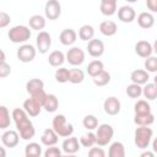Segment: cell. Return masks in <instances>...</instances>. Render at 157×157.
Masks as SVG:
<instances>
[{
    "instance_id": "6da1fadb",
    "label": "cell",
    "mask_w": 157,
    "mask_h": 157,
    "mask_svg": "<svg viewBox=\"0 0 157 157\" xmlns=\"http://www.w3.org/2000/svg\"><path fill=\"white\" fill-rule=\"evenodd\" d=\"M11 118L13 119L17 131L22 140H31L32 137H34L36 129H34L32 121L29 120L27 112L23 108H15L12 110Z\"/></svg>"
},
{
    "instance_id": "7a4b0ae2",
    "label": "cell",
    "mask_w": 157,
    "mask_h": 157,
    "mask_svg": "<svg viewBox=\"0 0 157 157\" xmlns=\"http://www.w3.org/2000/svg\"><path fill=\"white\" fill-rule=\"evenodd\" d=\"M53 129L55 130V132L60 136V137H69L74 134V126L71 124H67L65 115L63 114H58L53 118L52 121Z\"/></svg>"
},
{
    "instance_id": "3957f363",
    "label": "cell",
    "mask_w": 157,
    "mask_h": 157,
    "mask_svg": "<svg viewBox=\"0 0 157 157\" xmlns=\"http://www.w3.org/2000/svg\"><path fill=\"white\" fill-rule=\"evenodd\" d=\"M152 135H153V131L148 126H139V128H136L135 136H134V141H135L136 147L141 148V150L147 148L150 142H151Z\"/></svg>"
},
{
    "instance_id": "277c9868",
    "label": "cell",
    "mask_w": 157,
    "mask_h": 157,
    "mask_svg": "<svg viewBox=\"0 0 157 157\" xmlns=\"http://www.w3.org/2000/svg\"><path fill=\"white\" fill-rule=\"evenodd\" d=\"M7 36H9V39L12 43L20 44V43L27 42L31 38V31L27 26L18 25V26H13L12 28H10Z\"/></svg>"
},
{
    "instance_id": "5b68a950",
    "label": "cell",
    "mask_w": 157,
    "mask_h": 157,
    "mask_svg": "<svg viewBox=\"0 0 157 157\" xmlns=\"http://www.w3.org/2000/svg\"><path fill=\"white\" fill-rule=\"evenodd\" d=\"M114 136V129L109 124H101L96 131V144L98 146L108 145Z\"/></svg>"
},
{
    "instance_id": "8992f818",
    "label": "cell",
    "mask_w": 157,
    "mask_h": 157,
    "mask_svg": "<svg viewBox=\"0 0 157 157\" xmlns=\"http://www.w3.org/2000/svg\"><path fill=\"white\" fill-rule=\"evenodd\" d=\"M44 13L48 20H58L61 15V5L58 0H48L44 6Z\"/></svg>"
},
{
    "instance_id": "52a82bcc",
    "label": "cell",
    "mask_w": 157,
    "mask_h": 157,
    "mask_svg": "<svg viewBox=\"0 0 157 157\" xmlns=\"http://www.w3.org/2000/svg\"><path fill=\"white\" fill-rule=\"evenodd\" d=\"M37 50L31 44H22L17 49V58L21 63H31L36 58Z\"/></svg>"
},
{
    "instance_id": "ba28073f",
    "label": "cell",
    "mask_w": 157,
    "mask_h": 157,
    "mask_svg": "<svg viewBox=\"0 0 157 157\" xmlns=\"http://www.w3.org/2000/svg\"><path fill=\"white\" fill-rule=\"evenodd\" d=\"M66 60L72 66H78L85 61V52L78 47H72L66 53Z\"/></svg>"
},
{
    "instance_id": "9c48e42d",
    "label": "cell",
    "mask_w": 157,
    "mask_h": 157,
    "mask_svg": "<svg viewBox=\"0 0 157 157\" xmlns=\"http://www.w3.org/2000/svg\"><path fill=\"white\" fill-rule=\"evenodd\" d=\"M37 49L40 54H45L48 53V50L50 49V45H52V37L48 32L45 31H40L37 36Z\"/></svg>"
},
{
    "instance_id": "30bf717a",
    "label": "cell",
    "mask_w": 157,
    "mask_h": 157,
    "mask_svg": "<svg viewBox=\"0 0 157 157\" xmlns=\"http://www.w3.org/2000/svg\"><path fill=\"white\" fill-rule=\"evenodd\" d=\"M20 134L15 130H6L2 132L1 135V142L4 146L9 147V148H13L18 145V141H20Z\"/></svg>"
},
{
    "instance_id": "8fae6325",
    "label": "cell",
    "mask_w": 157,
    "mask_h": 157,
    "mask_svg": "<svg viewBox=\"0 0 157 157\" xmlns=\"http://www.w3.org/2000/svg\"><path fill=\"white\" fill-rule=\"evenodd\" d=\"M103 108H104V112H105L108 115H117V114H119V112H120L121 104H120V101H119L117 97L110 96V97H108V98L104 101Z\"/></svg>"
},
{
    "instance_id": "7c38bea8",
    "label": "cell",
    "mask_w": 157,
    "mask_h": 157,
    "mask_svg": "<svg viewBox=\"0 0 157 157\" xmlns=\"http://www.w3.org/2000/svg\"><path fill=\"white\" fill-rule=\"evenodd\" d=\"M80 141L77 137H74L72 135L66 137L64 141H63V145H61V148L63 151L66 153V155H74L76 153L78 150H80Z\"/></svg>"
},
{
    "instance_id": "4fadbf2b",
    "label": "cell",
    "mask_w": 157,
    "mask_h": 157,
    "mask_svg": "<svg viewBox=\"0 0 157 157\" xmlns=\"http://www.w3.org/2000/svg\"><path fill=\"white\" fill-rule=\"evenodd\" d=\"M87 52L93 58H99L104 53V43L99 39H91L87 44Z\"/></svg>"
},
{
    "instance_id": "5bb4252c",
    "label": "cell",
    "mask_w": 157,
    "mask_h": 157,
    "mask_svg": "<svg viewBox=\"0 0 157 157\" xmlns=\"http://www.w3.org/2000/svg\"><path fill=\"white\" fill-rule=\"evenodd\" d=\"M135 53L140 56V58H148L151 56V54L153 53V48L152 44L147 40H139L135 44Z\"/></svg>"
},
{
    "instance_id": "9a60e30c",
    "label": "cell",
    "mask_w": 157,
    "mask_h": 157,
    "mask_svg": "<svg viewBox=\"0 0 157 157\" xmlns=\"http://www.w3.org/2000/svg\"><path fill=\"white\" fill-rule=\"evenodd\" d=\"M118 18L124 23H131L136 18V12L131 6H121L118 10Z\"/></svg>"
},
{
    "instance_id": "2e32d148",
    "label": "cell",
    "mask_w": 157,
    "mask_h": 157,
    "mask_svg": "<svg viewBox=\"0 0 157 157\" xmlns=\"http://www.w3.org/2000/svg\"><path fill=\"white\" fill-rule=\"evenodd\" d=\"M77 39V33L75 29L72 28H66V29H63L61 33L59 34V40L63 45H72Z\"/></svg>"
},
{
    "instance_id": "e0dca14e",
    "label": "cell",
    "mask_w": 157,
    "mask_h": 157,
    "mask_svg": "<svg viewBox=\"0 0 157 157\" xmlns=\"http://www.w3.org/2000/svg\"><path fill=\"white\" fill-rule=\"evenodd\" d=\"M58 134L55 132V130L52 128V129H45L44 131H43V134H42V136H40V142L44 145V146H54V145H56V142H58Z\"/></svg>"
},
{
    "instance_id": "ac0fdd59",
    "label": "cell",
    "mask_w": 157,
    "mask_h": 157,
    "mask_svg": "<svg viewBox=\"0 0 157 157\" xmlns=\"http://www.w3.org/2000/svg\"><path fill=\"white\" fill-rule=\"evenodd\" d=\"M42 108H43V107H42L39 103H37L32 97H31V98H27V99L23 102V109L27 112V114H28L29 117H37V115H39Z\"/></svg>"
},
{
    "instance_id": "d6986e66",
    "label": "cell",
    "mask_w": 157,
    "mask_h": 157,
    "mask_svg": "<svg viewBox=\"0 0 157 157\" xmlns=\"http://www.w3.org/2000/svg\"><path fill=\"white\" fill-rule=\"evenodd\" d=\"M99 31L103 36L105 37H112L117 33L118 31V26L114 21H110V20H107V21H103L101 25H99Z\"/></svg>"
},
{
    "instance_id": "ffe728a7",
    "label": "cell",
    "mask_w": 157,
    "mask_h": 157,
    "mask_svg": "<svg viewBox=\"0 0 157 157\" xmlns=\"http://www.w3.org/2000/svg\"><path fill=\"white\" fill-rule=\"evenodd\" d=\"M137 23L141 28H145V29H148L151 27H153L155 25V17L151 12H141L139 16H137Z\"/></svg>"
},
{
    "instance_id": "44dd1931",
    "label": "cell",
    "mask_w": 157,
    "mask_h": 157,
    "mask_svg": "<svg viewBox=\"0 0 157 157\" xmlns=\"http://www.w3.org/2000/svg\"><path fill=\"white\" fill-rule=\"evenodd\" d=\"M148 78H150L148 77V71H146V70L137 69V70H134L130 74V80L134 83H137V85H146Z\"/></svg>"
},
{
    "instance_id": "7402d4cb",
    "label": "cell",
    "mask_w": 157,
    "mask_h": 157,
    "mask_svg": "<svg viewBox=\"0 0 157 157\" xmlns=\"http://www.w3.org/2000/svg\"><path fill=\"white\" fill-rule=\"evenodd\" d=\"M155 121V115L152 113H144V114H135L134 123L139 126H150Z\"/></svg>"
},
{
    "instance_id": "603a6c76",
    "label": "cell",
    "mask_w": 157,
    "mask_h": 157,
    "mask_svg": "<svg viewBox=\"0 0 157 157\" xmlns=\"http://www.w3.org/2000/svg\"><path fill=\"white\" fill-rule=\"evenodd\" d=\"M65 59H66V58H65V55H64L63 52H60V50H54V52H52V53L49 54L48 63H49L52 66H54V67H59V66H61V65L64 64Z\"/></svg>"
},
{
    "instance_id": "cb8c5ba5",
    "label": "cell",
    "mask_w": 157,
    "mask_h": 157,
    "mask_svg": "<svg viewBox=\"0 0 157 157\" xmlns=\"http://www.w3.org/2000/svg\"><path fill=\"white\" fill-rule=\"evenodd\" d=\"M58 107H59V99H58V97L55 94H52V93L50 94H47L45 102L43 104V108L45 109V112L54 113V112H56Z\"/></svg>"
},
{
    "instance_id": "d4e9b609",
    "label": "cell",
    "mask_w": 157,
    "mask_h": 157,
    "mask_svg": "<svg viewBox=\"0 0 157 157\" xmlns=\"http://www.w3.org/2000/svg\"><path fill=\"white\" fill-rule=\"evenodd\" d=\"M43 88H44V82L40 78H32L26 83V91L29 93V96Z\"/></svg>"
},
{
    "instance_id": "484cf974",
    "label": "cell",
    "mask_w": 157,
    "mask_h": 157,
    "mask_svg": "<svg viewBox=\"0 0 157 157\" xmlns=\"http://www.w3.org/2000/svg\"><path fill=\"white\" fill-rule=\"evenodd\" d=\"M109 157H124L125 156V147L121 142L115 141L110 145L109 151H108Z\"/></svg>"
},
{
    "instance_id": "4316f807",
    "label": "cell",
    "mask_w": 157,
    "mask_h": 157,
    "mask_svg": "<svg viewBox=\"0 0 157 157\" xmlns=\"http://www.w3.org/2000/svg\"><path fill=\"white\" fill-rule=\"evenodd\" d=\"M28 23H29V27L32 29L40 31V29H43L45 27V18L42 15H33V16L29 17Z\"/></svg>"
},
{
    "instance_id": "83f0119b",
    "label": "cell",
    "mask_w": 157,
    "mask_h": 157,
    "mask_svg": "<svg viewBox=\"0 0 157 157\" xmlns=\"http://www.w3.org/2000/svg\"><path fill=\"white\" fill-rule=\"evenodd\" d=\"M92 80H93V83H94L96 86L103 87V86H105V85H108V83L110 82V74H109L108 71L103 70V71H101L99 74H97L96 76H93Z\"/></svg>"
},
{
    "instance_id": "f1b7e54d",
    "label": "cell",
    "mask_w": 157,
    "mask_h": 157,
    "mask_svg": "<svg viewBox=\"0 0 157 157\" xmlns=\"http://www.w3.org/2000/svg\"><path fill=\"white\" fill-rule=\"evenodd\" d=\"M94 36V28L91 25H83L78 31V37L81 40L90 42Z\"/></svg>"
},
{
    "instance_id": "f546056e",
    "label": "cell",
    "mask_w": 157,
    "mask_h": 157,
    "mask_svg": "<svg viewBox=\"0 0 157 157\" xmlns=\"http://www.w3.org/2000/svg\"><path fill=\"white\" fill-rule=\"evenodd\" d=\"M142 94L145 96V98H147L148 101H155L157 98V85L155 82L152 83H146L145 87L142 88Z\"/></svg>"
},
{
    "instance_id": "4dcf8cb0",
    "label": "cell",
    "mask_w": 157,
    "mask_h": 157,
    "mask_svg": "<svg viewBox=\"0 0 157 157\" xmlns=\"http://www.w3.org/2000/svg\"><path fill=\"white\" fill-rule=\"evenodd\" d=\"M26 157H38L42 155V147L37 142H29L25 148Z\"/></svg>"
},
{
    "instance_id": "1f68e13d",
    "label": "cell",
    "mask_w": 157,
    "mask_h": 157,
    "mask_svg": "<svg viewBox=\"0 0 157 157\" xmlns=\"http://www.w3.org/2000/svg\"><path fill=\"white\" fill-rule=\"evenodd\" d=\"M103 70H104V65H103V63L101 60H92L87 66V74L91 77L96 76L97 74H99Z\"/></svg>"
},
{
    "instance_id": "d6a6232c",
    "label": "cell",
    "mask_w": 157,
    "mask_h": 157,
    "mask_svg": "<svg viewBox=\"0 0 157 157\" xmlns=\"http://www.w3.org/2000/svg\"><path fill=\"white\" fill-rule=\"evenodd\" d=\"M83 80H85V72H83L81 69L74 67V69L70 70V78H69V82H71V83H74V85H77V83H81Z\"/></svg>"
},
{
    "instance_id": "836d02e7",
    "label": "cell",
    "mask_w": 157,
    "mask_h": 157,
    "mask_svg": "<svg viewBox=\"0 0 157 157\" xmlns=\"http://www.w3.org/2000/svg\"><path fill=\"white\" fill-rule=\"evenodd\" d=\"M10 126V113L5 105L0 107V129L6 130Z\"/></svg>"
},
{
    "instance_id": "e575fe53",
    "label": "cell",
    "mask_w": 157,
    "mask_h": 157,
    "mask_svg": "<svg viewBox=\"0 0 157 157\" xmlns=\"http://www.w3.org/2000/svg\"><path fill=\"white\" fill-rule=\"evenodd\" d=\"M54 76H55V80H56L59 83H65V82H67L69 78H70V70L66 69V67L56 69Z\"/></svg>"
},
{
    "instance_id": "d590c367",
    "label": "cell",
    "mask_w": 157,
    "mask_h": 157,
    "mask_svg": "<svg viewBox=\"0 0 157 157\" xmlns=\"http://www.w3.org/2000/svg\"><path fill=\"white\" fill-rule=\"evenodd\" d=\"M134 110L135 114H144V113H151V105L148 104L147 101L145 99H140L135 103L134 105Z\"/></svg>"
},
{
    "instance_id": "8d00e7d4",
    "label": "cell",
    "mask_w": 157,
    "mask_h": 157,
    "mask_svg": "<svg viewBox=\"0 0 157 157\" xmlns=\"http://www.w3.org/2000/svg\"><path fill=\"white\" fill-rule=\"evenodd\" d=\"M126 94L130 97V98H139L141 94H142V88H141V85H137V83H131L126 87L125 90Z\"/></svg>"
},
{
    "instance_id": "74e56055",
    "label": "cell",
    "mask_w": 157,
    "mask_h": 157,
    "mask_svg": "<svg viewBox=\"0 0 157 157\" xmlns=\"http://www.w3.org/2000/svg\"><path fill=\"white\" fill-rule=\"evenodd\" d=\"M82 124H83L85 129H87V130L91 131V130H94V129L98 128V119H97L94 115L88 114V115H86V117L83 118Z\"/></svg>"
},
{
    "instance_id": "f35d334b",
    "label": "cell",
    "mask_w": 157,
    "mask_h": 157,
    "mask_svg": "<svg viewBox=\"0 0 157 157\" xmlns=\"http://www.w3.org/2000/svg\"><path fill=\"white\" fill-rule=\"evenodd\" d=\"M80 144L83 147H92L96 144V134L93 132H87L80 137Z\"/></svg>"
},
{
    "instance_id": "ab89813d",
    "label": "cell",
    "mask_w": 157,
    "mask_h": 157,
    "mask_svg": "<svg viewBox=\"0 0 157 157\" xmlns=\"http://www.w3.org/2000/svg\"><path fill=\"white\" fill-rule=\"evenodd\" d=\"M101 12L104 16H113L117 11V4H109V2H101L99 6Z\"/></svg>"
},
{
    "instance_id": "60d3db41",
    "label": "cell",
    "mask_w": 157,
    "mask_h": 157,
    "mask_svg": "<svg viewBox=\"0 0 157 157\" xmlns=\"http://www.w3.org/2000/svg\"><path fill=\"white\" fill-rule=\"evenodd\" d=\"M145 69L148 72H157V58L156 56H148L145 60Z\"/></svg>"
},
{
    "instance_id": "b9f144b4",
    "label": "cell",
    "mask_w": 157,
    "mask_h": 157,
    "mask_svg": "<svg viewBox=\"0 0 157 157\" xmlns=\"http://www.w3.org/2000/svg\"><path fill=\"white\" fill-rule=\"evenodd\" d=\"M31 97H32L37 103H39V104L43 107V104H44V102H45V98H47V93L44 92V88H43V90H40V91H38V92L31 94Z\"/></svg>"
},
{
    "instance_id": "7bdbcfd3",
    "label": "cell",
    "mask_w": 157,
    "mask_h": 157,
    "mask_svg": "<svg viewBox=\"0 0 157 157\" xmlns=\"http://www.w3.org/2000/svg\"><path fill=\"white\" fill-rule=\"evenodd\" d=\"M60 156H61V150L55 146H49L44 152V157H60Z\"/></svg>"
},
{
    "instance_id": "ee69618b",
    "label": "cell",
    "mask_w": 157,
    "mask_h": 157,
    "mask_svg": "<svg viewBox=\"0 0 157 157\" xmlns=\"http://www.w3.org/2000/svg\"><path fill=\"white\" fill-rule=\"evenodd\" d=\"M11 74V66L6 63V61H1L0 63V77L5 78Z\"/></svg>"
},
{
    "instance_id": "f6af8a7d",
    "label": "cell",
    "mask_w": 157,
    "mask_h": 157,
    "mask_svg": "<svg viewBox=\"0 0 157 157\" xmlns=\"http://www.w3.org/2000/svg\"><path fill=\"white\" fill-rule=\"evenodd\" d=\"M88 156L90 157H104L105 152L102 147H91V150L88 151Z\"/></svg>"
},
{
    "instance_id": "bcb514c9",
    "label": "cell",
    "mask_w": 157,
    "mask_h": 157,
    "mask_svg": "<svg viewBox=\"0 0 157 157\" xmlns=\"http://www.w3.org/2000/svg\"><path fill=\"white\" fill-rule=\"evenodd\" d=\"M10 15H7L5 11L0 12V28H5L10 23Z\"/></svg>"
},
{
    "instance_id": "7dc6e473",
    "label": "cell",
    "mask_w": 157,
    "mask_h": 157,
    "mask_svg": "<svg viewBox=\"0 0 157 157\" xmlns=\"http://www.w3.org/2000/svg\"><path fill=\"white\" fill-rule=\"evenodd\" d=\"M146 5L151 12H157V0H146Z\"/></svg>"
},
{
    "instance_id": "c3c4849f",
    "label": "cell",
    "mask_w": 157,
    "mask_h": 157,
    "mask_svg": "<svg viewBox=\"0 0 157 157\" xmlns=\"http://www.w3.org/2000/svg\"><path fill=\"white\" fill-rule=\"evenodd\" d=\"M140 156H141V157H153V156H155V152H153V151H152V152L145 151V152H142Z\"/></svg>"
},
{
    "instance_id": "681fc988",
    "label": "cell",
    "mask_w": 157,
    "mask_h": 157,
    "mask_svg": "<svg viewBox=\"0 0 157 157\" xmlns=\"http://www.w3.org/2000/svg\"><path fill=\"white\" fill-rule=\"evenodd\" d=\"M152 151L157 153V137H155V140L152 141Z\"/></svg>"
},
{
    "instance_id": "f907efd6",
    "label": "cell",
    "mask_w": 157,
    "mask_h": 157,
    "mask_svg": "<svg viewBox=\"0 0 157 157\" xmlns=\"http://www.w3.org/2000/svg\"><path fill=\"white\" fill-rule=\"evenodd\" d=\"M101 2H109V4H117V0H101Z\"/></svg>"
},
{
    "instance_id": "816d5d0a",
    "label": "cell",
    "mask_w": 157,
    "mask_h": 157,
    "mask_svg": "<svg viewBox=\"0 0 157 157\" xmlns=\"http://www.w3.org/2000/svg\"><path fill=\"white\" fill-rule=\"evenodd\" d=\"M152 48H153V52L157 54V39L155 40V43H153V45H152Z\"/></svg>"
},
{
    "instance_id": "f5cc1de1",
    "label": "cell",
    "mask_w": 157,
    "mask_h": 157,
    "mask_svg": "<svg viewBox=\"0 0 157 157\" xmlns=\"http://www.w3.org/2000/svg\"><path fill=\"white\" fill-rule=\"evenodd\" d=\"M0 53H1V59H0V61H5L6 59H5V53H4V50H1Z\"/></svg>"
},
{
    "instance_id": "db71d44e",
    "label": "cell",
    "mask_w": 157,
    "mask_h": 157,
    "mask_svg": "<svg viewBox=\"0 0 157 157\" xmlns=\"http://www.w3.org/2000/svg\"><path fill=\"white\" fill-rule=\"evenodd\" d=\"M153 82H155V83H156V85H157V75H156V76H155V78H153Z\"/></svg>"
},
{
    "instance_id": "11a10c76",
    "label": "cell",
    "mask_w": 157,
    "mask_h": 157,
    "mask_svg": "<svg viewBox=\"0 0 157 157\" xmlns=\"http://www.w3.org/2000/svg\"><path fill=\"white\" fill-rule=\"evenodd\" d=\"M126 1H128V2H131V4H132V2H136L137 0H126Z\"/></svg>"
}]
</instances>
